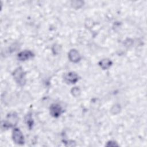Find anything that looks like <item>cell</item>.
Instances as JSON below:
<instances>
[{
    "mask_svg": "<svg viewBox=\"0 0 147 147\" xmlns=\"http://www.w3.org/2000/svg\"><path fill=\"white\" fill-rule=\"evenodd\" d=\"M34 56V54L30 51L25 50L21 52L18 54V59L20 61H25L30 58H32Z\"/></svg>",
    "mask_w": 147,
    "mask_h": 147,
    "instance_id": "8992f818",
    "label": "cell"
},
{
    "mask_svg": "<svg viewBox=\"0 0 147 147\" xmlns=\"http://www.w3.org/2000/svg\"><path fill=\"white\" fill-rule=\"evenodd\" d=\"M18 118L16 114L13 113L7 115L6 120L4 122V126L5 127H10L16 125L18 122Z\"/></svg>",
    "mask_w": 147,
    "mask_h": 147,
    "instance_id": "3957f363",
    "label": "cell"
},
{
    "mask_svg": "<svg viewBox=\"0 0 147 147\" xmlns=\"http://www.w3.org/2000/svg\"><path fill=\"white\" fill-rule=\"evenodd\" d=\"M111 64H112V61L110 60L107 59H102L99 63V65L103 69H108L111 65Z\"/></svg>",
    "mask_w": 147,
    "mask_h": 147,
    "instance_id": "ba28073f",
    "label": "cell"
},
{
    "mask_svg": "<svg viewBox=\"0 0 147 147\" xmlns=\"http://www.w3.org/2000/svg\"><path fill=\"white\" fill-rule=\"evenodd\" d=\"M68 58L70 61L77 63L80 60V55L76 49H71L68 53Z\"/></svg>",
    "mask_w": 147,
    "mask_h": 147,
    "instance_id": "52a82bcc",
    "label": "cell"
},
{
    "mask_svg": "<svg viewBox=\"0 0 147 147\" xmlns=\"http://www.w3.org/2000/svg\"><path fill=\"white\" fill-rule=\"evenodd\" d=\"M114 110V114L118 113L120 111V107H119V106H118V105L114 106L112 108L111 110Z\"/></svg>",
    "mask_w": 147,
    "mask_h": 147,
    "instance_id": "8fae6325",
    "label": "cell"
},
{
    "mask_svg": "<svg viewBox=\"0 0 147 147\" xmlns=\"http://www.w3.org/2000/svg\"><path fill=\"white\" fill-rule=\"evenodd\" d=\"M64 79L68 83H75L78 80V75L75 72H70L65 75Z\"/></svg>",
    "mask_w": 147,
    "mask_h": 147,
    "instance_id": "5b68a950",
    "label": "cell"
},
{
    "mask_svg": "<svg viewBox=\"0 0 147 147\" xmlns=\"http://www.w3.org/2000/svg\"><path fill=\"white\" fill-rule=\"evenodd\" d=\"M25 121H26V124H27L28 127L29 128V129H32V127L33 126V119L32 118L30 114H28L26 115V116L25 117Z\"/></svg>",
    "mask_w": 147,
    "mask_h": 147,
    "instance_id": "9c48e42d",
    "label": "cell"
},
{
    "mask_svg": "<svg viewBox=\"0 0 147 147\" xmlns=\"http://www.w3.org/2000/svg\"><path fill=\"white\" fill-rule=\"evenodd\" d=\"M13 76L18 84L21 86H24L26 82L25 78V74L22 68V67H20L17 68L13 73Z\"/></svg>",
    "mask_w": 147,
    "mask_h": 147,
    "instance_id": "6da1fadb",
    "label": "cell"
},
{
    "mask_svg": "<svg viewBox=\"0 0 147 147\" xmlns=\"http://www.w3.org/2000/svg\"><path fill=\"white\" fill-rule=\"evenodd\" d=\"M12 138L13 141L18 145H22L24 144V137L21 131V130L18 128H14L13 130Z\"/></svg>",
    "mask_w": 147,
    "mask_h": 147,
    "instance_id": "7a4b0ae2",
    "label": "cell"
},
{
    "mask_svg": "<svg viewBox=\"0 0 147 147\" xmlns=\"http://www.w3.org/2000/svg\"><path fill=\"white\" fill-rule=\"evenodd\" d=\"M63 113V109L61 106L57 103L52 104L50 106V114L53 117H59Z\"/></svg>",
    "mask_w": 147,
    "mask_h": 147,
    "instance_id": "277c9868",
    "label": "cell"
},
{
    "mask_svg": "<svg viewBox=\"0 0 147 147\" xmlns=\"http://www.w3.org/2000/svg\"><path fill=\"white\" fill-rule=\"evenodd\" d=\"M71 92H72V94L73 95H74L75 96H77L79 95L80 91V90L79 88L78 87H75L74 88L72 89L71 90Z\"/></svg>",
    "mask_w": 147,
    "mask_h": 147,
    "instance_id": "30bf717a",
    "label": "cell"
}]
</instances>
